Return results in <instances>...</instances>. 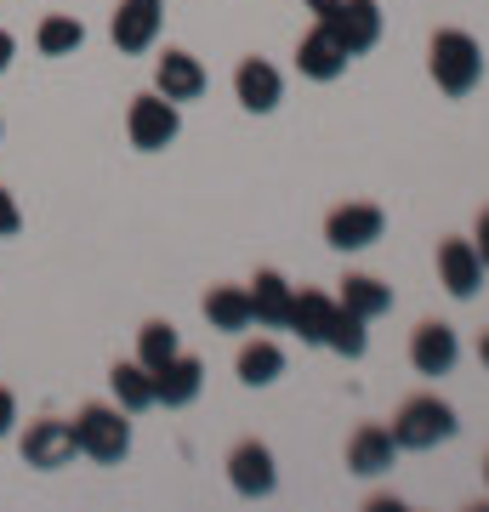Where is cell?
<instances>
[{
	"label": "cell",
	"mask_w": 489,
	"mask_h": 512,
	"mask_svg": "<svg viewBox=\"0 0 489 512\" xmlns=\"http://www.w3.org/2000/svg\"><path fill=\"white\" fill-rule=\"evenodd\" d=\"M74 439H80V456L97 461V467H120L131 456V416L120 404H80L74 416Z\"/></svg>",
	"instance_id": "6da1fadb"
},
{
	"label": "cell",
	"mask_w": 489,
	"mask_h": 512,
	"mask_svg": "<svg viewBox=\"0 0 489 512\" xmlns=\"http://www.w3.org/2000/svg\"><path fill=\"white\" fill-rule=\"evenodd\" d=\"M427 69H433L438 92L444 97H467L478 80H484V52L467 29H438L433 52H427Z\"/></svg>",
	"instance_id": "7a4b0ae2"
},
{
	"label": "cell",
	"mask_w": 489,
	"mask_h": 512,
	"mask_svg": "<svg viewBox=\"0 0 489 512\" xmlns=\"http://www.w3.org/2000/svg\"><path fill=\"white\" fill-rule=\"evenodd\" d=\"M393 439H399V450H438L444 439H455V410L438 393H416L399 404Z\"/></svg>",
	"instance_id": "3957f363"
},
{
	"label": "cell",
	"mask_w": 489,
	"mask_h": 512,
	"mask_svg": "<svg viewBox=\"0 0 489 512\" xmlns=\"http://www.w3.org/2000/svg\"><path fill=\"white\" fill-rule=\"evenodd\" d=\"M177 131H182V114H177V103H171V97H160V92L131 97V109H126V137H131V148L160 154V148L177 143Z\"/></svg>",
	"instance_id": "277c9868"
},
{
	"label": "cell",
	"mask_w": 489,
	"mask_h": 512,
	"mask_svg": "<svg viewBox=\"0 0 489 512\" xmlns=\"http://www.w3.org/2000/svg\"><path fill=\"white\" fill-rule=\"evenodd\" d=\"M18 456L29 461V467H40V473H57V467H69V461L80 456L74 421H63V416H35L29 427H23Z\"/></svg>",
	"instance_id": "5b68a950"
},
{
	"label": "cell",
	"mask_w": 489,
	"mask_h": 512,
	"mask_svg": "<svg viewBox=\"0 0 489 512\" xmlns=\"http://www.w3.org/2000/svg\"><path fill=\"white\" fill-rule=\"evenodd\" d=\"M381 234H387V211L370 200H347L325 217V239L336 251H370Z\"/></svg>",
	"instance_id": "8992f818"
},
{
	"label": "cell",
	"mask_w": 489,
	"mask_h": 512,
	"mask_svg": "<svg viewBox=\"0 0 489 512\" xmlns=\"http://www.w3.org/2000/svg\"><path fill=\"white\" fill-rule=\"evenodd\" d=\"M228 484H234L245 501H268L279 490V467H273V450L262 439H239L228 450Z\"/></svg>",
	"instance_id": "52a82bcc"
},
{
	"label": "cell",
	"mask_w": 489,
	"mask_h": 512,
	"mask_svg": "<svg viewBox=\"0 0 489 512\" xmlns=\"http://www.w3.org/2000/svg\"><path fill=\"white\" fill-rule=\"evenodd\" d=\"M160 23H165V0H120L109 18V35L126 57H143L160 40Z\"/></svg>",
	"instance_id": "ba28073f"
},
{
	"label": "cell",
	"mask_w": 489,
	"mask_h": 512,
	"mask_svg": "<svg viewBox=\"0 0 489 512\" xmlns=\"http://www.w3.org/2000/svg\"><path fill=\"white\" fill-rule=\"evenodd\" d=\"M154 92L171 97V103H194L205 92V63L194 52H182V46H165L154 57Z\"/></svg>",
	"instance_id": "9c48e42d"
},
{
	"label": "cell",
	"mask_w": 489,
	"mask_h": 512,
	"mask_svg": "<svg viewBox=\"0 0 489 512\" xmlns=\"http://www.w3.org/2000/svg\"><path fill=\"white\" fill-rule=\"evenodd\" d=\"M319 23H330V35L347 46V57H364L381 40V6L376 0H342V6Z\"/></svg>",
	"instance_id": "30bf717a"
},
{
	"label": "cell",
	"mask_w": 489,
	"mask_h": 512,
	"mask_svg": "<svg viewBox=\"0 0 489 512\" xmlns=\"http://www.w3.org/2000/svg\"><path fill=\"white\" fill-rule=\"evenodd\" d=\"M234 97H239V109L273 114L279 97H285V80H279V69H273L268 57H245V63L234 69Z\"/></svg>",
	"instance_id": "8fae6325"
},
{
	"label": "cell",
	"mask_w": 489,
	"mask_h": 512,
	"mask_svg": "<svg viewBox=\"0 0 489 512\" xmlns=\"http://www.w3.org/2000/svg\"><path fill=\"white\" fill-rule=\"evenodd\" d=\"M200 387H205V365L194 353H177L154 370V404H165V410H188L200 399Z\"/></svg>",
	"instance_id": "7c38bea8"
},
{
	"label": "cell",
	"mask_w": 489,
	"mask_h": 512,
	"mask_svg": "<svg viewBox=\"0 0 489 512\" xmlns=\"http://www.w3.org/2000/svg\"><path fill=\"white\" fill-rule=\"evenodd\" d=\"M438 285L450 296H461V302L484 285V256H478L472 239H444L438 245Z\"/></svg>",
	"instance_id": "4fadbf2b"
},
{
	"label": "cell",
	"mask_w": 489,
	"mask_h": 512,
	"mask_svg": "<svg viewBox=\"0 0 489 512\" xmlns=\"http://www.w3.org/2000/svg\"><path fill=\"white\" fill-rule=\"evenodd\" d=\"M455 359H461V342H455V330L444 325V319L416 325V336H410V365H416L421 376H450Z\"/></svg>",
	"instance_id": "5bb4252c"
},
{
	"label": "cell",
	"mask_w": 489,
	"mask_h": 512,
	"mask_svg": "<svg viewBox=\"0 0 489 512\" xmlns=\"http://www.w3.org/2000/svg\"><path fill=\"white\" fill-rule=\"evenodd\" d=\"M347 46L336 35H330V23H313L308 35H302V46H296V69L308 74V80H336V74H347Z\"/></svg>",
	"instance_id": "9a60e30c"
},
{
	"label": "cell",
	"mask_w": 489,
	"mask_h": 512,
	"mask_svg": "<svg viewBox=\"0 0 489 512\" xmlns=\"http://www.w3.org/2000/svg\"><path fill=\"white\" fill-rule=\"evenodd\" d=\"M245 291H251L256 325H268V330H285V325H290V302H296V285H290L279 268H256V279L245 285Z\"/></svg>",
	"instance_id": "2e32d148"
},
{
	"label": "cell",
	"mask_w": 489,
	"mask_h": 512,
	"mask_svg": "<svg viewBox=\"0 0 489 512\" xmlns=\"http://www.w3.org/2000/svg\"><path fill=\"white\" fill-rule=\"evenodd\" d=\"M393 456H399V439H393V427H381V421H364L359 433L347 439V467H353L359 478L387 473Z\"/></svg>",
	"instance_id": "e0dca14e"
},
{
	"label": "cell",
	"mask_w": 489,
	"mask_h": 512,
	"mask_svg": "<svg viewBox=\"0 0 489 512\" xmlns=\"http://www.w3.org/2000/svg\"><path fill=\"white\" fill-rule=\"evenodd\" d=\"M109 393H114V404H120L126 416H143V410H154V370L137 365V359H114Z\"/></svg>",
	"instance_id": "ac0fdd59"
},
{
	"label": "cell",
	"mask_w": 489,
	"mask_h": 512,
	"mask_svg": "<svg viewBox=\"0 0 489 512\" xmlns=\"http://www.w3.org/2000/svg\"><path fill=\"white\" fill-rule=\"evenodd\" d=\"M330 319H336V296H325V291H296V302H290V325H285V330H296L308 348H325Z\"/></svg>",
	"instance_id": "d6986e66"
},
{
	"label": "cell",
	"mask_w": 489,
	"mask_h": 512,
	"mask_svg": "<svg viewBox=\"0 0 489 512\" xmlns=\"http://www.w3.org/2000/svg\"><path fill=\"white\" fill-rule=\"evenodd\" d=\"M200 308H205V319H211V330H251L256 325L251 291H245V285H211Z\"/></svg>",
	"instance_id": "ffe728a7"
},
{
	"label": "cell",
	"mask_w": 489,
	"mask_h": 512,
	"mask_svg": "<svg viewBox=\"0 0 489 512\" xmlns=\"http://www.w3.org/2000/svg\"><path fill=\"white\" fill-rule=\"evenodd\" d=\"M234 370H239V382H245V387H273L279 376H285V348L268 342V336H256V342L239 348Z\"/></svg>",
	"instance_id": "44dd1931"
},
{
	"label": "cell",
	"mask_w": 489,
	"mask_h": 512,
	"mask_svg": "<svg viewBox=\"0 0 489 512\" xmlns=\"http://www.w3.org/2000/svg\"><path fill=\"white\" fill-rule=\"evenodd\" d=\"M35 46H40V57H74L86 46V23L69 18V12H46L35 29Z\"/></svg>",
	"instance_id": "7402d4cb"
},
{
	"label": "cell",
	"mask_w": 489,
	"mask_h": 512,
	"mask_svg": "<svg viewBox=\"0 0 489 512\" xmlns=\"http://www.w3.org/2000/svg\"><path fill=\"white\" fill-rule=\"evenodd\" d=\"M364 325H370L364 313H353V308L336 302V319H330V330H325V348L342 353V359H364V348H370V330Z\"/></svg>",
	"instance_id": "603a6c76"
},
{
	"label": "cell",
	"mask_w": 489,
	"mask_h": 512,
	"mask_svg": "<svg viewBox=\"0 0 489 512\" xmlns=\"http://www.w3.org/2000/svg\"><path fill=\"white\" fill-rule=\"evenodd\" d=\"M336 302H342V308H353V313H364V319H381V313L393 308V291H387L381 279H370V274H347Z\"/></svg>",
	"instance_id": "cb8c5ba5"
},
{
	"label": "cell",
	"mask_w": 489,
	"mask_h": 512,
	"mask_svg": "<svg viewBox=\"0 0 489 512\" xmlns=\"http://www.w3.org/2000/svg\"><path fill=\"white\" fill-rule=\"evenodd\" d=\"M177 353H182V342H177V325H171V319H148V325L137 330V365L160 370L165 359H177Z\"/></svg>",
	"instance_id": "d4e9b609"
},
{
	"label": "cell",
	"mask_w": 489,
	"mask_h": 512,
	"mask_svg": "<svg viewBox=\"0 0 489 512\" xmlns=\"http://www.w3.org/2000/svg\"><path fill=\"white\" fill-rule=\"evenodd\" d=\"M23 234V205H18V194L0 183V239H18Z\"/></svg>",
	"instance_id": "484cf974"
},
{
	"label": "cell",
	"mask_w": 489,
	"mask_h": 512,
	"mask_svg": "<svg viewBox=\"0 0 489 512\" xmlns=\"http://www.w3.org/2000/svg\"><path fill=\"white\" fill-rule=\"evenodd\" d=\"M12 427H18V393H12V387H0V439H6Z\"/></svg>",
	"instance_id": "4316f807"
},
{
	"label": "cell",
	"mask_w": 489,
	"mask_h": 512,
	"mask_svg": "<svg viewBox=\"0 0 489 512\" xmlns=\"http://www.w3.org/2000/svg\"><path fill=\"white\" fill-rule=\"evenodd\" d=\"M12 57H18V40H12V29H0V74L12 69Z\"/></svg>",
	"instance_id": "83f0119b"
},
{
	"label": "cell",
	"mask_w": 489,
	"mask_h": 512,
	"mask_svg": "<svg viewBox=\"0 0 489 512\" xmlns=\"http://www.w3.org/2000/svg\"><path fill=\"white\" fill-rule=\"evenodd\" d=\"M472 245H478V256H484V268H489V211L478 217V239H472Z\"/></svg>",
	"instance_id": "f1b7e54d"
},
{
	"label": "cell",
	"mask_w": 489,
	"mask_h": 512,
	"mask_svg": "<svg viewBox=\"0 0 489 512\" xmlns=\"http://www.w3.org/2000/svg\"><path fill=\"white\" fill-rule=\"evenodd\" d=\"M302 6H308L313 18H330V12H336V6H342V0H302Z\"/></svg>",
	"instance_id": "f546056e"
},
{
	"label": "cell",
	"mask_w": 489,
	"mask_h": 512,
	"mask_svg": "<svg viewBox=\"0 0 489 512\" xmlns=\"http://www.w3.org/2000/svg\"><path fill=\"white\" fill-rule=\"evenodd\" d=\"M478 359H484V365H489V330H484V342H478Z\"/></svg>",
	"instance_id": "4dcf8cb0"
},
{
	"label": "cell",
	"mask_w": 489,
	"mask_h": 512,
	"mask_svg": "<svg viewBox=\"0 0 489 512\" xmlns=\"http://www.w3.org/2000/svg\"><path fill=\"white\" fill-rule=\"evenodd\" d=\"M0 137H6V120H0Z\"/></svg>",
	"instance_id": "1f68e13d"
},
{
	"label": "cell",
	"mask_w": 489,
	"mask_h": 512,
	"mask_svg": "<svg viewBox=\"0 0 489 512\" xmlns=\"http://www.w3.org/2000/svg\"><path fill=\"white\" fill-rule=\"evenodd\" d=\"M484 478H489V467H484Z\"/></svg>",
	"instance_id": "d6a6232c"
}]
</instances>
